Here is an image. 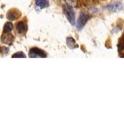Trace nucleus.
<instances>
[{
    "mask_svg": "<svg viewBox=\"0 0 124 116\" xmlns=\"http://www.w3.org/2000/svg\"><path fill=\"white\" fill-rule=\"evenodd\" d=\"M64 14L66 15V17L68 19V21L70 22L71 25H75V12H74L72 7L69 6L68 5L64 6Z\"/></svg>",
    "mask_w": 124,
    "mask_h": 116,
    "instance_id": "nucleus-1",
    "label": "nucleus"
},
{
    "mask_svg": "<svg viewBox=\"0 0 124 116\" xmlns=\"http://www.w3.org/2000/svg\"><path fill=\"white\" fill-rule=\"evenodd\" d=\"M123 7H124V5L123 2L119 1H116V2H112L108 6H107L106 9L111 12H119L120 10H122L123 9Z\"/></svg>",
    "mask_w": 124,
    "mask_h": 116,
    "instance_id": "nucleus-2",
    "label": "nucleus"
},
{
    "mask_svg": "<svg viewBox=\"0 0 124 116\" xmlns=\"http://www.w3.org/2000/svg\"><path fill=\"white\" fill-rule=\"evenodd\" d=\"M87 21H88V15L85 13H81L77 21V29L78 30L82 29L85 25L86 24Z\"/></svg>",
    "mask_w": 124,
    "mask_h": 116,
    "instance_id": "nucleus-3",
    "label": "nucleus"
},
{
    "mask_svg": "<svg viewBox=\"0 0 124 116\" xmlns=\"http://www.w3.org/2000/svg\"><path fill=\"white\" fill-rule=\"evenodd\" d=\"M29 56L30 57H46V54L44 50L34 47L30 50Z\"/></svg>",
    "mask_w": 124,
    "mask_h": 116,
    "instance_id": "nucleus-4",
    "label": "nucleus"
},
{
    "mask_svg": "<svg viewBox=\"0 0 124 116\" xmlns=\"http://www.w3.org/2000/svg\"><path fill=\"white\" fill-rule=\"evenodd\" d=\"M14 40V36L10 33H3L1 36V42L4 44H12Z\"/></svg>",
    "mask_w": 124,
    "mask_h": 116,
    "instance_id": "nucleus-5",
    "label": "nucleus"
},
{
    "mask_svg": "<svg viewBox=\"0 0 124 116\" xmlns=\"http://www.w3.org/2000/svg\"><path fill=\"white\" fill-rule=\"evenodd\" d=\"M21 15V13L16 9H13L7 13V19L9 20H16Z\"/></svg>",
    "mask_w": 124,
    "mask_h": 116,
    "instance_id": "nucleus-6",
    "label": "nucleus"
},
{
    "mask_svg": "<svg viewBox=\"0 0 124 116\" xmlns=\"http://www.w3.org/2000/svg\"><path fill=\"white\" fill-rule=\"evenodd\" d=\"M27 30V26L24 22H19L16 24V31L19 34H23L26 32Z\"/></svg>",
    "mask_w": 124,
    "mask_h": 116,
    "instance_id": "nucleus-7",
    "label": "nucleus"
},
{
    "mask_svg": "<svg viewBox=\"0 0 124 116\" xmlns=\"http://www.w3.org/2000/svg\"><path fill=\"white\" fill-rule=\"evenodd\" d=\"M66 43H67V45L68 47L71 49H75L78 47V45L76 44L75 40H74V38L72 37H68L67 40H66Z\"/></svg>",
    "mask_w": 124,
    "mask_h": 116,
    "instance_id": "nucleus-8",
    "label": "nucleus"
},
{
    "mask_svg": "<svg viewBox=\"0 0 124 116\" xmlns=\"http://www.w3.org/2000/svg\"><path fill=\"white\" fill-rule=\"evenodd\" d=\"M35 3L37 6L42 8V9L46 8L49 6V3L46 0H35Z\"/></svg>",
    "mask_w": 124,
    "mask_h": 116,
    "instance_id": "nucleus-9",
    "label": "nucleus"
},
{
    "mask_svg": "<svg viewBox=\"0 0 124 116\" xmlns=\"http://www.w3.org/2000/svg\"><path fill=\"white\" fill-rule=\"evenodd\" d=\"M13 29V25L12 22H6L5 25H4V28H3V33H10Z\"/></svg>",
    "mask_w": 124,
    "mask_h": 116,
    "instance_id": "nucleus-10",
    "label": "nucleus"
},
{
    "mask_svg": "<svg viewBox=\"0 0 124 116\" xmlns=\"http://www.w3.org/2000/svg\"><path fill=\"white\" fill-rule=\"evenodd\" d=\"M67 5L72 8H75L78 6V0H65Z\"/></svg>",
    "mask_w": 124,
    "mask_h": 116,
    "instance_id": "nucleus-11",
    "label": "nucleus"
},
{
    "mask_svg": "<svg viewBox=\"0 0 124 116\" xmlns=\"http://www.w3.org/2000/svg\"><path fill=\"white\" fill-rule=\"evenodd\" d=\"M118 47H119V51H121V50H124V33H123V36L120 38V40H119V44H118Z\"/></svg>",
    "mask_w": 124,
    "mask_h": 116,
    "instance_id": "nucleus-12",
    "label": "nucleus"
},
{
    "mask_svg": "<svg viewBox=\"0 0 124 116\" xmlns=\"http://www.w3.org/2000/svg\"><path fill=\"white\" fill-rule=\"evenodd\" d=\"M9 53V49L4 46H0V54L1 55H6Z\"/></svg>",
    "mask_w": 124,
    "mask_h": 116,
    "instance_id": "nucleus-13",
    "label": "nucleus"
},
{
    "mask_svg": "<svg viewBox=\"0 0 124 116\" xmlns=\"http://www.w3.org/2000/svg\"><path fill=\"white\" fill-rule=\"evenodd\" d=\"M13 58H25L26 57V55L23 52H17L14 53L13 56H12Z\"/></svg>",
    "mask_w": 124,
    "mask_h": 116,
    "instance_id": "nucleus-14",
    "label": "nucleus"
}]
</instances>
